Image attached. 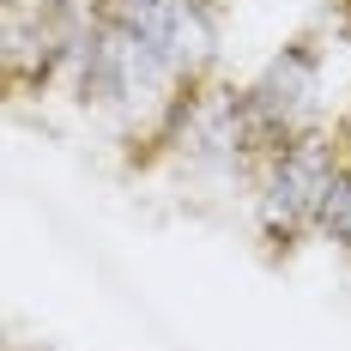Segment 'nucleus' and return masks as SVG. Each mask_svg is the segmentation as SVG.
Wrapping results in <instances>:
<instances>
[{
  "label": "nucleus",
  "instance_id": "1",
  "mask_svg": "<svg viewBox=\"0 0 351 351\" xmlns=\"http://www.w3.org/2000/svg\"><path fill=\"white\" fill-rule=\"evenodd\" d=\"M109 19L134 36L170 79L194 73L212 49V0H115Z\"/></svg>",
  "mask_w": 351,
  "mask_h": 351
},
{
  "label": "nucleus",
  "instance_id": "2",
  "mask_svg": "<svg viewBox=\"0 0 351 351\" xmlns=\"http://www.w3.org/2000/svg\"><path fill=\"white\" fill-rule=\"evenodd\" d=\"M333 170H339V158L315 134H297L291 145H279L273 164H267V182H261V224L273 237L315 224V206L327 194V182H333Z\"/></svg>",
  "mask_w": 351,
  "mask_h": 351
},
{
  "label": "nucleus",
  "instance_id": "3",
  "mask_svg": "<svg viewBox=\"0 0 351 351\" xmlns=\"http://www.w3.org/2000/svg\"><path fill=\"white\" fill-rule=\"evenodd\" d=\"M315 55L291 49L279 55L273 67L248 85L243 97V134L248 140H267V145H291L303 128H309V109H315Z\"/></svg>",
  "mask_w": 351,
  "mask_h": 351
},
{
  "label": "nucleus",
  "instance_id": "4",
  "mask_svg": "<svg viewBox=\"0 0 351 351\" xmlns=\"http://www.w3.org/2000/svg\"><path fill=\"white\" fill-rule=\"evenodd\" d=\"M315 230L351 254V164L333 170V182H327V194H321V206H315Z\"/></svg>",
  "mask_w": 351,
  "mask_h": 351
}]
</instances>
